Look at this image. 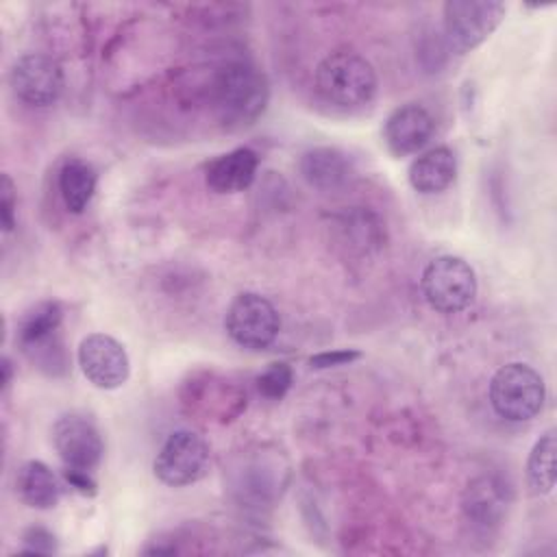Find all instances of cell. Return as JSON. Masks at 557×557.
Returning <instances> with one entry per match:
<instances>
[{
    "instance_id": "1",
    "label": "cell",
    "mask_w": 557,
    "mask_h": 557,
    "mask_svg": "<svg viewBox=\"0 0 557 557\" xmlns=\"http://www.w3.org/2000/svg\"><path fill=\"white\" fill-rule=\"evenodd\" d=\"M315 89L333 107L359 109L372 102L379 81L376 72L357 52L337 50L326 54L315 67Z\"/></svg>"
},
{
    "instance_id": "2",
    "label": "cell",
    "mask_w": 557,
    "mask_h": 557,
    "mask_svg": "<svg viewBox=\"0 0 557 557\" xmlns=\"http://www.w3.org/2000/svg\"><path fill=\"white\" fill-rule=\"evenodd\" d=\"M211 94L222 124L246 126L252 124L265 109L268 81L255 65L235 61L215 74Z\"/></svg>"
},
{
    "instance_id": "3",
    "label": "cell",
    "mask_w": 557,
    "mask_h": 557,
    "mask_svg": "<svg viewBox=\"0 0 557 557\" xmlns=\"http://www.w3.org/2000/svg\"><path fill=\"white\" fill-rule=\"evenodd\" d=\"M487 396L496 416L509 422H527L542 411L546 385L529 363L511 361L494 372Z\"/></svg>"
},
{
    "instance_id": "4",
    "label": "cell",
    "mask_w": 557,
    "mask_h": 557,
    "mask_svg": "<svg viewBox=\"0 0 557 557\" xmlns=\"http://www.w3.org/2000/svg\"><path fill=\"white\" fill-rule=\"evenodd\" d=\"M61 320V305L54 300H44L22 315L15 333L22 352L50 374H59L67 368V357L59 331Z\"/></svg>"
},
{
    "instance_id": "5",
    "label": "cell",
    "mask_w": 557,
    "mask_h": 557,
    "mask_svg": "<svg viewBox=\"0 0 557 557\" xmlns=\"http://www.w3.org/2000/svg\"><path fill=\"white\" fill-rule=\"evenodd\" d=\"M476 274L472 265L455 255H442L426 263L420 276V289L431 309L440 313H459L476 298Z\"/></svg>"
},
{
    "instance_id": "6",
    "label": "cell",
    "mask_w": 557,
    "mask_h": 557,
    "mask_svg": "<svg viewBox=\"0 0 557 557\" xmlns=\"http://www.w3.org/2000/svg\"><path fill=\"white\" fill-rule=\"evenodd\" d=\"M211 463V453L207 442L187 429L168 435L159 448L152 470L154 476L170 487H187L198 483Z\"/></svg>"
},
{
    "instance_id": "7",
    "label": "cell",
    "mask_w": 557,
    "mask_h": 557,
    "mask_svg": "<svg viewBox=\"0 0 557 557\" xmlns=\"http://www.w3.org/2000/svg\"><path fill=\"white\" fill-rule=\"evenodd\" d=\"M224 329L228 337L248 350H263L274 344L281 331L276 307L257 292H244L226 309Z\"/></svg>"
},
{
    "instance_id": "8",
    "label": "cell",
    "mask_w": 557,
    "mask_h": 557,
    "mask_svg": "<svg viewBox=\"0 0 557 557\" xmlns=\"http://www.w3.org/2000/svg\"><path fill=\"white\" fill-rule=\"evenodd\" d=\"M507 7L492 0H448L442 7L444 33L459 52L481 46L503 22Z\"/></svg>"
},
{
    "instance_id": "9",
    "label": "cell",
    "mask_w": 557,
    "mask_h": 557,
    "mask_svg": "<svg viewBox=\"0 0 557 557\" xmlns=\"http://www.w3.org/2000/svg\"><path fill=\"white\" fill-rule=\"evenodd\" d=\"M13 94L28 107H50L63 94V70L61 65L41 52L22 54L9 74Z\"/></svg>"
},
{
    "instance_id": "10",
    "label": "cell",
    "mask_w": 557,
    "mask_h": 557,
    "mask_svg": "<svg viewBox=\"0 0 557 557\" xmlns=\"http://www.w3.org/2000/svg\"><path fill=\"white\" fill-rule=\"evenodd\" d=\"M52 444L65 470L94 472L104 453L98 426L89 418L78 413L61 416L54 422Z\"/></svg>"
},
{
    "instance_id": "11",
    "label": "cell",
    "mask_w": 557,
    "mask_h": 557,
    "mask_svg": "<svg viewBox=\"0 0 557 557\" xmlns=\"http://www.w3.org/2000/svg\"><path fill=\"white\" fill-rule=\"evenodd\" d=\"M85 379L98 389H117L128 381L131 359L126 348L111 335L91 333L83 337L76 352Z\"/></svg>"
},
{
    "instance_id": "12",
    "label": "cell",
    "mask_w": 557,
    "mask_h": 557,
    "mask_svg": "<svg viewBox=\"0 0 557 557\" xmlns=\"http://www.w3.org/2000/svg\"><path fill=\"white\" fill-rule=\"evenodd\" d=\"M435 122L431 113L416 102L394 109L383 126V139L394 157H409L420 152L433 137Z\"/></svg>"
},
{
    "instance_id": "13",
    "label": "cell",
    "mask_w": 557,
    "mask_h": 557,
    "mask_svg": "<svg viewBox=\"0 0 557 557\" xmlns=\"http://www.w3.org/2000/svg\"><path fill=\"white\" fill-rule=\"evenodd\" d=\"M300 176L309 187L320 191H335L348 185L355 174L352 161L346 152L331 146H318L307 150L298 161Z\"/></svg>"
},
{
    "instance_id": "14",
    "label": "cell",
    "mask_w": 557,
    "mask_h": 557,
    "mask_svg": "<svg viewBox=\"0 0 557 557\" xmlns=\"http://www.w3.org/2000/svg\"><path fill=\"white\" fill-rule=\"evenodd\" d=\"M259 168V157L250 148H235L220 154L207 165L205 183L215 194H237L252 185Z\"/></svg>"
},
{
    "instance_id": "15",
    "label": "cell",
    "mask_w": 557,
    "mask_h": 557,
    "mask_svg": "<svg viewBox=\"0 0 557 557\" xmlns=\"http://www.w3.org/2000/svg\"><path fill=\"white\" fill-rule=\"evenodd\" d=\"M409 185L420 194H440L457 176V159L448 146H435L418 154L409 165Z\"/></svg>"
},
{
    "instance_id": "16",
    "label": "cell",
    "mask_w": 557,
    "mask_h": 557,
    "mask_svg": "<svg viewBox=\"0 0 557 557\" xmlns=\"http://www.w3.org/2000/svg\"><path fill=\"white\" fill-rule=\"evenodd\" d=\"M15 492L20 500L33 509H52L61 500V483L57 474L39 459L24 461L17 468Z\"/></svg>"
},
{
    "instance_id": "17",
    "label": "cell",
    "mask_w": 557,
    "mask_h": 557,
    "mask_svg": "<svg viewBox=\"0 0 557 557\" xmlns=\"http://www.w3.org/2000/svg\"><path fill=\"white\" fill-rule=\"evenodd\" d=\"M96 170L83 159H67L59 170V194L70 213H83L96 191Z\"/></svg>"
},
{
    "instance_id": "18",
    "label": "cell",
    "mask_w": 557,
    "mask_h": 557,
    "mask_svg": "<svg viewBox=\"0 0 557 557\" xmlns=\"http://www.w3.org/2000/svg\"><path fill=\"white\" fill-rule=\"evenodd\" d=\"M503 505L505 498L500 494V485L494 483V479L490 476L472 481L463 496V513L479 529H490L498 524L503 516Z\"/></svg>"
},
{
    "instance_id": "19",
    "label": "cell",
    "mask_w": 557,
    "mask_h": 557,
    "mask_svg": "<svg viewBox=\"0 0 557 557\" xmlns=\"http://www.w3.org/2000/svg\"><path fill=\"white\" fill-rule=\"evenodd\" d=\"M555 431H546L531 448L527 459V481L533 494H550L555 487Z\"/></svg>"
},
{
    "instance_id": "20",
    "label": "cell",
    "mask_w": 557,
    "mask_h": 557,
    "mask_svg": "<svg viewBox=\"0 0 557 557\" xmlns=\"http://www.w3.org/2000/svg\"><path fill=\"white\" fill-rule=\"evenodd\" d=\"M339 231L344 242H350V246L359 252H366L370 246L381 244V224L368 211L346 213L339 222Z\"/></svg>"
},
{
    "instance_id": "21",
    "label": "cell",
    "mask_w": 557,
    "mask_h": 557,
    "mask_svg": "<svg viewBox=\"0 0 557 557\" xmlns=\"http://www.w3.org/2000/svg\"><path fill=\"white\" fill-rule=\"evenodd\" d=\"M292 381H294L292 368L283 361H276V363H270L257 376V389L261 396H265L270 400H281L287 394V389L292 387Z\"/></svg>"
},
{
    "instance_id": "22",
    "label": "cell",
    "mask_w": 557,
    "mask_h": 557,
    "mask_svg": "<svg viewBox=\"0 0 557 557\" xmlns=\"http://www.w3.org/2000/svg\"><path fill=\"white\" fill-rule=\"evenodd\" d=\"M15 205H17V194L15 185L9 174H2V185H0V218H2V228L4 233H11L15 228Z\"/></svg>"
},
{
    "instance_id": "23",
    "label": "cell",
    "mask_w": 557,
    "mask_h": 557,
    "mask_svg": "<svg viewBox=\"0 0 557 557\" xmlns=\"http://www.w3.org/2000/svg\"><path fill=\"white\" fill-rule=\"evenodd\" d=\"M22 542H24L26 553H54L57 550L54 535L44 527H30L24 533Z\"/></svg>"
},
{
    "instance_id": "24",
    "label": "cell",
    "mask_w": 557,
    "mask_h": 557,
    "mask_svg": "<svg viewBox=\"0 0 557 557\" xmlns=\"http://www.w3.org/2000/svg\"><path fill=\"white\" fill-rule=\"evenodd\" d=\"M361 357V352L359 350H352V348H348V350H333V352H320V355H313L311 359H309V363H311V368H335V366H346V363H350V361H355V359H359Z\"/></svg>"
},
{
    "instance_id": "25",
    "label": "cell",
    "mask_w": 557,
    "mask_h": 557,
    "mask_svg": "<svg viewBox=\"0 0 557 557\" xmlns=\"http://www.w3.org/2000/svg\"><path fill=\"white\" fill-rule=\"evenodd\" d=\"M63 479L81 494L91 496L96 494V481L91 476V472H83V470H65L63 468Z\"/></svg>"
},
{
    "instance_id": "26",
    "label": "cell",
    "mask_w": 557,
    "mask_h": 557,
    "mask_svg": "<svg viewBox=\"0 0 557 557\" xmlns=\"http://www.w3.org/2000/svg\"><path fill=\"white\" fill-rule=\"evenodd\" d=\"M11 383V361L4 357L2 359V389H7Z\"/></svg>"
}]
</instances>
